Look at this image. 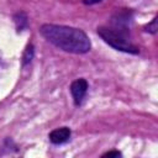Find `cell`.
<instances>
[{
	"label": "cell",
	"instance_id": "cell-1",
	"mask_svg": "<svg viewBox=\"0 0 158 158\" xmlns=\"http://www.w3.org/2000/svg\"><path fill=\"white\" fill-rule=\"evenodd\" d=\"M40 33L52 44L69 53L83 54L90 51L91 43L86 33L79 28L44 23L40 28Z\"/></svg>",
	"mask_w": 158,
	"mask_h": 158
},
{
	"label": "cell",
	"instance_id": "cell-2",
	"mask_svg": "<svg viewBox=\"0 0 158 158\" xmlns=\"http://www.w3.org/2000/svg\"><path fill=\"white\" fill-rule=\"evenodd\" d=\"M98 35L104 40V42H106L109 46L117 51L131 54L139 53L138 47H136L130 40L127 26L115 23H111V26H100L98 27Z\"/></svg>",
	"mask_w": 158,
	"mask_h": 158
},
{
	"label": "cell",
	"instance_id": "cell-3",
	"mask_svg": "<svg viewBox=\"0 0 158 158\" xmlns=\"http://www.w3.org/2000/svg\"><path fill=\"white\" fill-rule=\"evenodd\" d=\"M88 88H89L88 81L84 78H79L70 84V93H72L74 104L77 106L81 104V101H83V99L88 91Z\"/></svg>",
	"mask_w": 158,
	"mask_h": 158
},
{
	"label": "cell",
	"instance_id": "cell-4",
	"mask_svg": "<svg viewBox=\"0 0 158 158\" xmlns=\"http://www.w3.org/2000/svg\"><path fill=\"white\" fill-rule=\"evenodd\" d=\"M70 135H72V131L69 127H65V126L59 127V128L53 130L49 133V141L53 144H62V143H65L70 138Z\"/></svg>",
	"mask_w": 158,
	"mask_h": 158
},
{
	"label": "cell",
	"instance_id": "cell-5",
	"mask_svg": "<svg viewBox=\"0 0 158 158\" xmlns=\"http://www.w3.org/2000/svg\"><path fill=\"white\" fill-rule=\"evenodd\" d=\"M14 21H15V23H16V28H17V31H22L23 28L27 27V16H26V14L22 12V11L15 14V16H14Z\"/></svg>",
	"mask_w": 158,
	"mask_h": 158
},
{
	"label": "cell",
	"instance_id": "cell-6",
	"mask_svg": "<svg viewBox=\"0 0 158 158\" xmlns=\"http://www.w3.org/2000/svg\"><path fill=\"white\" fill-rule=\"evenodd\" d=\"M33 54H35V48H33V46L30 43V44H27V47H26V49H25V52H23V54H22V64H23V65L28 64V63L33 59Z\"/></svg>",
	"mask_w": 158,
	"mask_h": 158
},
{
	"label": "cell",
	"instance_id": "cell-7",
	"mask_svg": "<svg viewBox=\"0 0 158 158\" xmlns=\"http://www.w3.org/2000/svg\"><path fill=\"white\" fill-rule=\"evenodd\" d=\"M146 31H148L151 33H156L157 32V17H154L152 20V22L146 26Z\"/></svg>",
	"mask_w": 158,
	"mask_h": 158
},
{
	"label": "cell",
	"instance_id": "cell-8",
	"mask_svg": "<svg viewBox=\"0 0 158 158\" xmlns=\"http://www.w3.org/2000/svg\"><path fill=\"white\" fill-rule=\"evenodd\" d=\"M102 157H121V153L118 151H109L102 154Z\"/></svg>",
	"mask_w": 158,
	"mask_h": 158
},
{
	"label": "cell",
	"instance_id": "cell-9",
	"mask_svg": "<svg viewBox=\"0 0 158 158\" xmlns=\"http://www.w3.org/2000/svg\"><path fill=\"white\" fill-rule=\"evenodd\" d=\"M101 0H83V2L85 4V5H94V4H98V2H100Z\"/></svg>",
	"mask_w": 158,
	"mask_h": 158
}]
</instances>
